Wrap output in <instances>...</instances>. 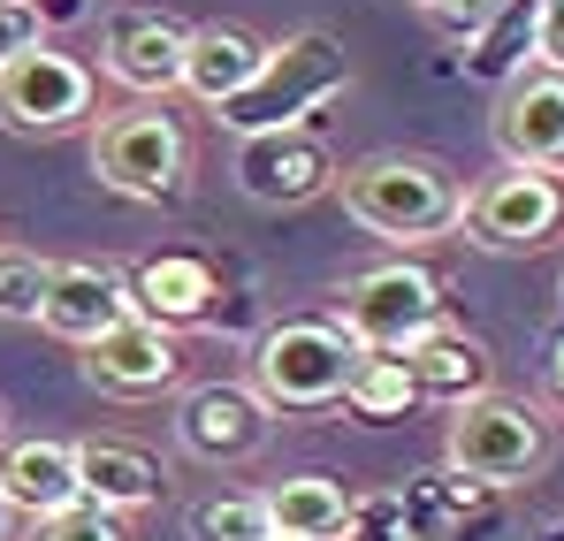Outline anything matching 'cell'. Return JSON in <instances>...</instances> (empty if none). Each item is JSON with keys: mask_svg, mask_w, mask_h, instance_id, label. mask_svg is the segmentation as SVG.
Returning <instances> with one entry per match:
<instances>
[{"mask_svg": "<svg viewBox=\"0 0 564 541\" xmlns=\"http://www.w3.org/2000/svg\"><path fill=\"white\" fill-rule=\"evenodd\" d=\"M77 488H85V504L130 519V511H145V504L169 496V473H161V457L138 451V443L93 435V443H77Z\"/></svg>", "mask_w": 564, "mask_h": 541, "instance_id": "18", "label": "cell"}, {"mask_svg": "<svg viewBox=\"0 0 564 541\" xmlns=\"http://www.w3.org/2000/svg\"><path fill=\"white\" fill-rule=\"evenodd\" d=\"M8 527H15V511H8V496H0V541H8Z\"/></svg>", "mask_w": 564, "mask_h": 541, "instance_id": "32", "label": "cell"}, {"mask_svg": "<svg viewBox=\"0 0 564 541\" xmlns=\"http://www.w3.org/2000/svg\"><path fill=\"white\" fill-rule=\"evenodd\" d=\"M458 229L488 252H542L550 237H564V176L496 161L480 183H466Z\"/></svg>", "mask_w": 564, "mask_h": 541, "instance_id": "7", "label": "cell"}, {"mask_svg": "<svg viewBox=\"0 0 564 541\" xmlns=\"http://www.w3.org/2000/svg\"><path fill=\"white\" fill-rule=\"evenodd\" d=\"M412 8H427V15H443L451 31H473V23H480V15H496L503 0H412Z\"/></svg>", "mask_w": 564, "mask_h": 541, "instance_id": "30", "label": "cell"}, {"mask_svg": "<svg viewBox=\"0 0 564 541\" xmlns=\"http://www.w3.org/2000/svg\"><path fill=\"white\" fill-rule=\"evenodd\" d=\"M184 46L191 23H176L169 8H115L99 23V77L130 99H169L184 85Z\"/></svg>", "mask_w": 564, "mask_h": 541, "instance_id": "9", "label": "cell"}, {"mask_svg": "<svg viewBox=\"0 0 564 541\" xmlns=\"http://www.w3.org/2000/svg\"><path fill=\"white\" fill-rule=\"evenodd\" d=\"M542 541H564V519H557V527H542Z\"/></svg>", "mask_w": 564, "mask_h": 541, "instance_id": "33", "label": "cell"}, {"mask_svg": "<svg viewBox=\"0 0 564 541\" xmlns=\"http://www.w3.org/2000/svg\"><path fill=\"white\" fill-rule=\"evenodd\" d=\"M46 282H54V260L23 252V245H0V321H39Z\"/></svg>", "mask_w": 564, "mask_h": 541, "instance_id": "25", "label": "cell"}, {"mask_svg": "<svg viewBox=\"0 0 564 541\" xmlns=\"http://www.w3.org/2000/svg\"><path fill=\"white\" fill-rule=\"evenodd\" d=\"M404 366H412V381H420V404H466V397L488 389V374H496L488 344H480L473 328H458V321H435V328L404 351Z\"/></svg>", "mask_w": 564, "mask_h": 541, "instance_id": "19", "label": "cell"}, {"mask_svg": "<svg viewBox=\"0 0 564 541\" xmlns=\"http://www.w3.org/2000/svg\"><path fill=\"white\" fill-rule=\"evenodd\" d=\"M93 176L115 191V198H138V206H169L184 198L191 183V138L184 122L161 107V99H130L115 107L93 130Z\"/></svg>", "mask_w": 564, "mask_h": 541, "instance_id": "4", "label": "cell"}, {"mask_svg": "<svg viewBox=\"0 0 564 541\" xmlns=\"http://www.w3.org/2000/svg\"><path fill=\"white\" fill-rule=\"evenodd\" d=\"M344 412L367 420V428L412 420V412H420V381H412L404 351H359V359H351V381H344Z\"/></svg>", "mask_w": 564, "mask_h": 541, "instance_id": "23", "label": "cell"}, {"mask_svg": "<svg viewBox=\"0 0 564 541\" xmlns=\"http://www.w3.org/2000/svg\"><path fill=\"white\" fill-rule=\"evenodd\" d=\"M550 397H557V404H564V336H557V344H550Z\"/></svg>", "mask_w": 564, "mask_h": 541, "instance_id": "31", "label": "cell"}, {"mask_svg": "<svg viewBox=\"0 0 564 541\" xmlns=\"http://www.w3.org/2000/svg\"><path fill=\"white\" fill-rule=\"evenodd\" d=\"M534 69H557L564 77V0L534 8Z\"/></svg>", "mask_w": 564, "mask_h": 541, "instance_id": "29", "label": "cell"}, {"mask_svg": "<svg viewBox=\"0 0 564 541\" xmlns=\"http://www.w3.org/2000/svg\"><path fill=\"white\" fill-rule=\"evenodd\" d=\"M351 85V54L336 31H290V39H268L252 85L237 91L229 107H214L221 130L237 138H260V130H305V115H321L336 91Z\"/></svg>", "mask_w": 564, "mask_h": 541, "instance_id": "2", "label": "cell"}, {"mask_svg": "<svg viewBox=\"0 0 564 541\" xmlns=\"http://www.w3.org/2000/svg\"><path fill=\"white\" fill-rule=\"evenodd\" d=\"M550 412L527 404V397H503V389H480L466 404H451V428H443V465L466 473L480 488H519L550 465Z\"/></svg>", "mask_w": 564, "mask_h": 541, "instance_id": "3", "label": "cell"}, {"mask_svg": "<svg viewBox=\"0 0 564 541\" xmlns=\"http://www.w3.org/2000/svg\"><path fill=\"white\" fill-rule=\"evenodd\" d=\"M85 381L99 397H122V404H145V397H169L184 381V344L153 321H115L99 344H85Z\"/></svg>", "mask_w": 564, "mask_h": 541, "instance_id": "12", "label": "cell"}, {"mask_svg": "<svg viewBox=\"0 0 564 541\" xmlns=\"http://www.w3.org/2000/svg\"><path fill=\"white\" fill-rule=\"evenodd\" d=\"M0 428H8V420H0Z\"/></svg>", "mask_w": 564, "mask_h": 541, "instance_id": "35", "label": "cell"}, {"mask_svg": "<svg viewBox=\"0 0 564 541\" xmlns=\"http://www.w3.org/2000/svg\"><path fill=\"white\" fill-rule=\"evenodd\" d=\"M557 297H564V274H557Z\"/></svg>", "mask_w": 564, "mask_h": 541, "instance_id": "34", "label": "cell"}, {"mask_svg": "<svg viewBox=\"0 0 564 541\" xmlns=\"http://www.w3.org/2000/svg\"><path fill=\"white\" fill-rule=\"evenodd\" d=\"M268 435H275V412L260 404L252 381H198L176 404V443L198 465H245L268 451Z\"/></svg>", "mask_w": 564, "mask_h": 541, "instance_id": "10", "label": "cell"}, {"mask_svg": "<svg viewBox=\"0 0 564 541\" xmlns=\"http://www.w3.org/2000/svg\"><path fill=\"white\" fill-rule=\"evenodd\" d=\"M99 107V77L62 54V46H23L8 69H0V122L15 138H62V130H85Z\"/></svg>", "mask_w": 564, "mask_h": 541, "instance_id": "8", "label": "cell"}, {"mask_svg": "<svg viewBox=\"0 0 564 541\" xmlns=\"http://www.w3.org/2000/svg\"><path fill=\"white\" fill-rule=\"evenodd\" d=\"M31 541H130L122 527V511H99V504H69V511H54V519H31Z\"/></svg>", "mask_w": 564, "mask_h": 541, "instance_id": "26", "label": "cell"}, {"mask_svg": "<svg viewBox=\"0 0 564 541\" xmlns=\"http://www.w3.org/2000/svg\"><path fill=\"white\" fill-rule=\"evenodd\" d=\"M336 191H344V214H351L359 229L389 237V245H435V237H451L458 214H466L458 169L435 161V153H404V145L351 161V169L336 176Z\"/></svg>", "mask_w": 564, "mask_h": 541, "instance_id": "1", "label": "cell"}, {"mask_svg": "<svg viewBox=\"0 0 564 541\" xmlns=\"http://www.w3.org/2000/svg\"><path fill=\"white\" fill-rule=\"evenodd\" d=\"M229 176L252 206H313L321 191H336V153L313 130H260V138H237Z\"/></svg>", "mask_w": 564, "mask_h": 541, "instance_id": "11", "label": "cell"}, {"mask_svg": "<svg viewBox=\"0 0 564 541\" xmlns=\"http://www.w3.org/2000/svg\"><path fill=\"white\" fill-rule=\"evenodd\" d=\"M122 290H130V313L153 321V328H169V336L221 321V274L198 252H153V260H138V268L122 274Z\"/></svg>", "mask_w": 564, "mask_h": 541, "instance_id": "13", "label": "cell"}, {"mask_svg": "<svg viewBox=\"0 0 564 541\" xmlns=\"http://www.w3.org/2000/svg\"><path fill=\"white\" fill-rule=\"evenodd\" d=\"M344 541H412V527H404V504H397V488L351 496V527H344Z\"/></svg>", "mask_w": 564, "mask_h": 541, "instance_id": "27", "label": "cell"}, {"mask_svg": "<svg viewBox=\"0 0 564 541\" xmlns=\"http://www.w3.org/2000/svg\"><path fill=\"white\" fill-rule=\"evenodd\" d=\"M397 504H404L412 541H480L496 527V488H480V480L451 473V465L412 473V480L397 488Z\"/></svg>", "mask_w": 564, "mask_h": 541, "instance_id": "16", "label": "cell"}, {"mask_svg": "<svg viewBox=\"0 0 564 541\" xmlns=\"http://www.w3.org/2000/svg\"><path fill=\"white\" fill-rule=\"evenodd\" d=\"M435 321H451V297H443V274L420 260H381V268L351 274L336 297V328L359 351H412Z\"/></svg>", "mask_w": 564, "mask_h": 541, "instance_id": "6", "label": "cell"}, {"mask_svg": "<svg viewBox=\"0 0 564 541\" xmlns=\"http://www.w3.org/2000/svg\"><path fill=\"white\" fill-rule=\"evenodd\" d=\"M115 321H130V290L122 268H99V260H54V282L39 297V328L62 336V344H99Z\"/></svg>", "mask_w": 564, "mask_h": 541, "instance_id": "15", "label": "cell"}, {"mask_svg": "<svg viewBox=\"0 0 564 541\" xmlns=\"http://www.w3.org/2000/svg\"><path fill=\"white\" fill-rule=\"evenodd\" d=\"M260 54H268V39H252L245 23H198L184 46V85L198 107H229L237 91L252 85V69H260Z\"/></svg>", "mask_w": 564, "mask_h": 541, "instance_id": "20", "label": "cell"}, {"mask_svg": "<svg viewBox=\"0 0 564 541\" xmlns=\"http://www.w3.org/2000/svg\"><path fill=\"white\" fill-rule=\"evenodd\" d=\"M534 8H542V0H503L496 15L473 23L466 31V77L511 85L519 69H534Z\"/></svg>", "mask_w": 564, "mask_h": 541, "instance_id": "22", "label": "cell"}, {"mask_svg": "<svg viewBox=\"0 0 564 541\" xmlns=\"http://www.w3.org/2000/svg\"><path fill=\"white\" fill-rule=\"evenodd\" d=\"M496 153L511 169H550V176H564V77L557 69H519L503 85Z\"/></svg>", "mask_w": 564, "mask_h": 541, "instance_id": "14", "label": "cell"}, {"mask_svg": "<svg viewBox=\"0 0 564 541\" xmlns=\"http://www.w3.org/2000/svg\"><path fill=\"white\" fill-rule=\"evenodd\" d=\"M351 359H359V344L336 321H275L252 344V389L268 412H328V404H344Z\"/></svg>", "mask_w": 564, "mask_h": 541, "instance_id": "5", "label": "cell"}, {"mask_svg": "<svg viewBox=\"0 0 564 541\" xmlns=\"http://www.w3.org/2000/svg\"><path fill=\"white\" fill-rule=\"evenodd\" d=\"M184 534L191 541H275V527H268V504L260 496L221 488V496H198L184 511Z\"/></svg>", "mask_w": 564, "mask_h": 541, "instance_id": "24", "label": "cell"}, {"mask_svg": "<svg viewBox=\"0 0 564 541\" xmlns=\"http://www.w3.org/2000/svg\"><path fill=\"white\" fill-rule=\"evenodd\" d=\"M46 31H39V15H31V0H0V69L23 54V46H39Z\"/></svg>", "mask_w": 564, "mask_h": 541, "instance_id": "28", "label": "cell"}, {"mask_svg": "<svg viewBox=\"0 0 564 541\" xmlns=\"http://www.w3.org/2000/svg\"><path fill=\"white\" fill-rule=\"evenodd\" d=\"M260 504H268L275 541H344L351 527V488L328 473H290L275 488H260Z\"/></svg>", "mask_w": 564, "mask_h": 541, "instance_id": "21", "label": "cell"}, {"mask_svg": "<svg viewBox=\"0 0 564 541\" xmlns=\"http://www.w3.org/2000/svg\"><path fill=\"white\" fill-rule=\"evenodd\" d=\"M0 496L15 519H54L69 511L85 488H77V443L69 435H23L0 451Z\"/></svg>", "mask_w": 564, "mask_h": 541, "instance_id": "17", "label": "cell"}]
</instances>
